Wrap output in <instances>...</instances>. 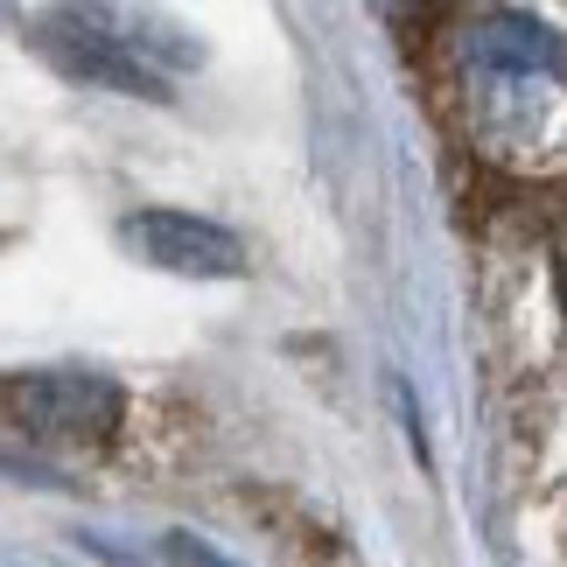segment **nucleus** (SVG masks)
<instances>
[{
    "instance_id": "obj_1",
    "label": "nucleus",
    "mask_w": 567,
    "mask_h": 567,
    "mask_svg": "<svg viewBox=\"0 0 567 567\" xmlns=\"http://www.w3.org/2000/svg\"><path fill=\"white\" fill-rule=\"evenodd\" d=\"M470 92L484 134L512 155H533L567 120V50L526 14H497L470 35Z\"/></svg>"
},
{
    "instance_id": "obj_2",
    "label": "nucleus",
    "mask_w": 567,
    "mask_h": 567,
    "mask_svg": "<svg viewBox=\"0 0 567 567\" xmlns=\"http://www.w3.org/2000/svg\"><path fill=\"white\" fill-rule=\"evenodd\" d=\"M21 434L35 442H63V449H99L120 427V385L99 372H35L8 392Z\"/></svg>"
},
{
    "instance_id": "obj_3",
    "label": "nucleus",
    "mask_w": 567,
    "mask_h": 567,
    "mask_svg": "<svg viewBox=\"0 0 567 567\" xmlns=\"http://www.w3.org/2000/svg\"><path fill=\"white\" fill-rule=\"evenodd\" d=\"M126 246H134L147 267L189 274V280H238V274H246V246H238L225 225L189 217V210H141V217H126Z\"/></svg>"
},
{
    "instance_id": "obj_4",
    "label": "nucleus",
    "mask_w": 567,
    "mask_h": 567,
    "mask_svg": "<svg viewBox=\"0 0 567 567\" xmlns=\"http://www.w3.org/2000/svg\"><path fill=\"white\" fill-rule=\"evenodd\" d=\"M35 42H42V56L56 63L63 78H84V84H105V92H134V99H168V84L147 71V63L126 50L120 35H105L99 21H84V14H50L35 29Z\"/></svg>"
},
{
    "instance_id": "obj_5",
    "label": "nucleus",
    "mask_w": 567,
    "mask_h": 567,
    "mask_svg": "<svg viewBox=\"0 0 567 567\" xmlns=\"http://www.w3.org/2000/svg\"><path fill=\"white\" fill-rule=\"evenodd\" d=\"M168 567H225L217 554H204L196 539H168Z\"/></svg>"
},
{
    "instance_id": "obj_6",
    "label": "nucleus",
    "mask_w": 567,
    "mask_h": 567,
    "mask_svg": "<svg viewBox=\"0 0 567 567\" xmlns=\"http://www.w3.org/2000/svg\"><path fill=\"white\" fill-rule=\"evenodd\" d=\"M560 295H567V267H560Z\"/></svg>"
}]
</instances>
